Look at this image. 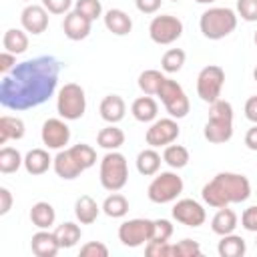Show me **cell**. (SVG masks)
I'll use <instances>...</instances> for the list:
<instances>
[{"label":"cell","mask_w":257,"mask_h":257,"mask_svg":"<svg viewBox=\"0 0 257 257\" xmlns=\"http://www.w3.org/2000/svg\"><path fill=\"white\" fill-rule=\"evenodd\" d=\"M237 16L245 22H257V0H237Z\"/></svg>","instance_id":"cell-41"},{"label":"cell","mask_w":257,"mask_h":257,"mask_svg":"<svg viewBox=\"0 0 257 257\" xmlns=\"http://www.w3.org/2000/svg\"><path fill=\"white\" fill-rule=\"evenodd\" d=\"M173 235V225L167 219H157L153 221V241H169Z\"/></svg>","instance_id":"cell-42"},{"label":"cell","mask_w":257,"mask_h":257,"mask_svg":"<svg viewBox=\"0 0 257 257\" xmlns=\"http://www.w3.org/2000/svg\"><path fill=\"white\" fill-rule=\"evenodd\" d=\"M181 193H183V179L173 171L157 173V177L151 181V185L147 189L149 199L153 203H159V205L175 201Z\"/></svg>","instance_id":"cell-7"},{"label":"cell","mask_w":257,"mask_h":257,"mask_svg":"<svg viewBox=\"0 0 257 257\" xmlns=\"http://www.w3.org/2000/svg\"><path fill=\"white\" fill-rule=\"evenodd\" d=\"M179 124L177 120L171 116V118H159V120H153V124L147 128V145L157 149V147H167L171 143L177 141L179 137Z\"/></svg>","instance_id":"cell-12"},{"label":"cell","mask_w":257,"mask_h":257,"mask_svg":"<svg viewBox=\"0 0 257 257\" xmlns=\"http://www.w3.org/2000/svg\"><path fill=\"white\" fill-rule=\"evenodd\" d=\"M16 54H12V52H8V50H4L2 54H0V72H2V76L4 74H8V72H12L14 68H16Z\"/></svg>","instance_id":"cell-46"},{"label":"cell","mask_w":257,"mask_h":257,"mask_svg":"<svg viewBox=\"0 0 257 257\" xmlns=\"http://www.w3.org/2000/svg\"><path fill=\"white\" fill-rule=\"evenodd\" d=\"M253 78H255V82H257V66H255V70H253Z\"/></svg>","instance_id":"cell-52"},{"label":"cell","mask_w":257,"mask_h":257,"mask_svg":"<svg viewBox=\"0 0 257 257\" xmlns=\"http://www.w3.org/2000/svg\"><path fill=\"white\" fill-rule=\"evenodd\" d=\"M237 12L231 8H223V6H215L209 8L201 14L199 20V28L203 32L205 38L209 40H221L225 36H229L235 28H237Z\"/></svg>","instance_id":"cell-4"},{"label":"cell","mask_w":257,"mask_h":257,"mask_svg":"<svg viewBox=\"0 0 257 257\" xmlns=\"http://www.w3.org/2000/svg\"><path fill=\"white\" fill-rule=\"evenodd\" d=\"M203 135L213 145L231 141V137H233V106H231V102L219 98L209 104V120L205 124Z\"/></svg>","instance_id":"cell-3"},{"label":"cell","mask_w":257,"mask_h":257,"mask_svg":"<svg viewBox=\"0 0 257 257\" xmlns=\"http://www.w3.org/2000/svg\"><path fill=\"white\" fill-rule=\"evenodd\" d=\"M245 116L257 124V94L255 96H249L247 102H245Z\"/></svg>","instance_id":"cell-49"},{"label":"cell","mask_w":257,"mask_h":257,"mask_svg":"<svg viewBox=\"0 0 257 257\" xmlns=\"http://www.w3.org/2000/svg\"><path fill=\"white\" fill-rule=\"evenodd\" d=\"M131 112L139 122H153L159 114V104L151 94H145V96H139L133 100Z\"/></svg>","instance_id":"cell-21"},{"label":"cell","mask_w":257,"mask_h":257,"mask_svg":"<svg viewBox=\"0 0 257 257\" xmlns=\"http://www.w3.org/2000/svg\"><path fill=\"white\" fill-rule=\"evenodd\" d=\"M157 96L161 98V102L167 108L169 116H173V118H185L189 114V108H191L189 98H187L183 86L177 80L165 78V82L161 84Z\"/></svg>","instance_id":"cell-8"},{"label":"cell","mask_w":257,"mask_h":257,"mask_svg":"<svg viewBox=\"0 0 257 257\" xmlns=\"http://www.w3.org/2000/svg\"><path fill=\"white\" fill-rule=\"evenodd\" d=\"M217 251L221 257H243L247 247H245V239L235 235V233H229V235H223L219 245H217Z\"/></svg>","instance_id":"cell-30"},{"label":"cell","mask_w":257,"mask_h":257,"mask_svg":"<svg viewBox=\"0 0 257 257\" xmlns=\"http://www.w3.org/2000/svg\"><path fill=\"white\" fill-rule=\"evenodd\" d=\"M241 225L243 229L251 231V233H257V205L253 207H247L241 215Z\"/></svg>","instance_id":"cell-45"},{"label":"cell","mask_w":257,"mask_h":257,"mask_svg":"<svg viewBox=\"0 0 257 257\" xmlns=\"http://www.w3.org/2000/svg\"><path fill=\"white\" fill-rule=\"evenodd\" d=\"M183 34V22L173 14L155 16L149 24V36L157 44H173Z\"/></svg>","instance_id":"cell-10"},{"label":"cell","mask_w":257,"mask_h":257,"mask_svg":"<svg viewBox=\"0 0 257 257\" xmlns=\"http://www.w3.org/2000/svg\"><path fill=\"white\" fill-rule=\"evenodd\" d=\"M42 6L50 12V14H68L72 0H42Z\"/></svg>","instance_id":"cell-44"},{"label":"cell","mask_w":257,"mask_h":257,"mask_svg":"<svg viewBox=\"0 0 257 257\" xmlns=\"http://www.w3.org/2000/svg\"><path fill=\"white\" fill-rule=\"evenodd\" d=\"M102 211H104L106 217L120 219V217H124V215L128 213V201H126L124 195H120V193L114 191L112 195H108V197L104 199V203H102Z\"/></svg>","instance_id":"cell-33"},{"label":"cell","mask_w":257,"mask_h":257,"mask_svg":"<svg viewBox=\"0 0 257 257\" xmlns=\"http://www.w3.org/2000/svg\"><path fill=\"white\" fill-rule=\"evenodd\" d=\"M165 74L161 70H155V68H149V70H143L139 74V88L145 92V94H157L161 84L165 82Z\"/></svg>","instance_id":"cell-32"},{"label":"cell","mask_w":257,"mask_h":257,"mask_svg":"<svg viewBox=\"0 0 257 257\" xmlns=\"http://www.w3.org/2000/svg\"><path fill=\"white\" fill-rule=\"evenodd\" d=\"M104 26L108 32H112L114 36H126L133 30V20L131 16L120 10V8H110L104 12Z\"/></svg>","instance_id":"cell-19"},{"label":"cell","mask_w":257,"mask_h":257,"mask_svg":"<svg viewBox=\"0 0 257 257\" xmlns=\"http://www.w3.org/2000/svg\"><path fill=\"white\" fill-rule=\"evenodd\" d=\"M173 219L187 227H201L207 219V213L201 203L195 199H181L173 207Z\"/></svg>","instance_id":"cell-14"},{"label":"cell","mask_w":257,"mask_h":257,"mask_svg":"<svg viewBox=\"0 0 257 257\" xmlns=\"http://www.w3.org/2000/svg\"><path fill=\"white\" fill-rule=\"evenodd\" d=\"M100 209L102 207H98L96 201L90 195H80L76 199V203H74V215H76L78 223H82V225L94 223L96 217H98V213H100Z\"/></svg>","instance_id":"cell-24"},{"label":"cell","mask_w":257,"mask_h":257,"mask_svg":"<svg viewBox=\"0 0 257 257\" xmlns=\"http://www.w3.org/2000/svg\"><path fill=\"white\" fill-rule=\"evenodd\" d=\"M40 137H42V143L46 145V149L60 151L70 141V128L64 122V118H48L42 124Z\"/></svg>","instance_id":"cell-13"},{"label":"cell","mask_w":257,"mask_h":257,"mask_svg":"<svg viewBox=\"0 0 257 257\" xmlns=\"http://www.w3.org/2000/svg\"><path fill=\"white\" fill-rule=\"evenodd\" d=\"M145 255L147 257H173V245L169 241H149L145 245Z\"/></svg>","instance_id":"cell-40"},{"label":"cell","mask_w":257,"mask_h":257,"mask_svg":"<svg viewBox=\"0 0 257 257\" xmlns=\"http://www.w3.org/2000/svg\"><path fill=\"white\" fill-rule=\"evenodd\" d=\"M171 2H179V0H171Z\"/></svg>","instance_id":"cell-54"},{"label":"cell","mask_w":257,"mask_h":257,"mask_svg":"<svg viewBox=\"0 0 257 257\" xmlns=\"http://www.w3.org/2000/svg\"><path fill=\"white\" fill-rule=\"evenodd\" d=\"M52 167H54V173H56L60 179H64V181H72V179H76V177L82 173V167L74 161V157L70 155L68 149L58 151V155H56L54 161H52Z\"/></svg>","instance_id":"cell-20"},{"label":"cell","mask_w":257,"mask_h":257,"mask_svg":"<svg viewBox=\"0 0 257 257\" xmlns=\"http://www.w3.org/2000/svg\"><path fill=\"white\" fill-rule=\"evenodd\" d=\"M185 58H187L185 50H181V48H169V50L163 54V58H161V68H163V72H167V74L179 72V70L183 68V64H185Z\"/></svg>","instance_id":"cell-36"},{"label":"cell","mask_w":257,"mask_h":257,"mask_svg":"<svg viewBox=\"0 0 257 257\" xmlns=\"http://www.w3.org/2000/svg\"><path fill=\"white\" fill-rule=\"evenodd\" d=\"M82 257H108V247L100 241H88L80 247Z\"/></svg>","instance_id":"cell-43"},{"label":"cell","mask_w":257,"mask_h":257,"mask_svg":"<svg viewBox=\"0 0 257 257\" xmlns=\"http://www.w3.org/2000/svg\"><path fill=\"white\" fill-rule=\"evenodd\" d=\"M195 2H199V4H213L215 0H195Z\"/></svg>","instance_id":"cell-51"},{"label":"cell","mask_w":257,"mask_h":257,"mask_svg":"<svg viewBox=\"0 0 257 257\" xmlns=\"http://www.w3.org/2000/svg\"><path fill=\"white\" fill-rule=\"evenodd\" d=\"M225 84V70L217 64H209L205 68H201L199 76H197V94L201 100L205 102H215L221 96Z\"/></svg>","instance_id":"cell-9"},{"label":"cell","mask_w":257,"mask_h":257,"mask_svg":"<svg viewBox=\"0 0 257 257\" xmlns=\"http://www.w3.org/2000/svg\"><path fill=\"white\" fill-rule=\"evenodd\" d=\"M56 110L64 120H78L86 110L84 88L76 82H66L56 96Z\"/></svg>","instance_id":"cell-6"},{"label":"cell","mask_w":257,"mask_h":257,"mask_svg":"<svg viewBox=\"0 0 257 257\" xmlns=\"http://www.w3.org/2000/svg\"><path fill=\"white\" fill-rule=\"evenodd\" d=\"M98 112H100L102 120H106L108 124H116V122H120V120L124 118L126 104H124L122 96H118V94H106V96L100 100Z\"/></svg>","instance_id":"cell-18"},{"label":"cell","mask_w":257,"mask_h":257,"mask_svg":"<svg viewBox=\"0 0 257 257\" xmlns=\"http://www.w3.org/2000/svg\"><path fill=\"white\" fill-rule=\"evenodd\" d=\"M90 28H92V20H88L86 16H82L76 10H72L64 16L62 30L68 40H84L90 34Z\"/></svg>","instance_id":"cell-16"},{"label":"cell","mask_w":257,"mask_h":257,"mask_svg":"<svg viewBox=\"0 0 257 257\" xmlns=\"http://www.w3.org/2000/svg\"><path fill=\"white\" fill-rule=\"evenodd\" d=\"M163 161L171 169H183L189 165V151L183 145H167L163 151Z\"/></svg>","instance_id":"cell-34"},{"label":"cell","mask_w":257,"mask_h":257,"mask_svg":"<svg viewBox=\"0 0 257 257\" xmlns=\"http://www.w3.org/2000/svg\"><path fill=\"white\" fill-rule=\"evenodd\" d=\"M24 2H30V0H24Z\"/></svg>","instance_id":"cell-55"},{"label":"cell","mask_w":257,"mask_h":257,"mask_svg":"<svg viewBox=\"0 0 257 257\" xmlns=\"http://www.w3.org/2000/svg\"><path fill=\"white\" fill-rule=\"evenodd\" d=\"M12 209V193L6 187H0V215H6Z\"/></svg>","instance_id":"cell-48"},{"label":"cell","mask_w":257,"mask_h":257,"mask_svg":"<svg viewBox=\"0 0 257 257\" xmlns=\"http://www.w3.org/2000/svg\"><path fill=\"white\" fill-rule=\"evenodd\" d=\"M68 151H70V155L74 157V161L82 167V171L90 169V167L96 163V151H94L90 145H86V143H78V145L70 147Z\"/></svg>","instance_id":"cell-37"},{"label":"cell","mask_w":257,"mask_h":257,"mask_svg":"<svg viewBox=\"0 0 257 257\" xmlns=\"http://www.w3.org/2000/svg\"><path fill=\"white\" fill-rule=\"evenodd\" d=\"M74 10L80 12L82 16H86L88 20H96L102 14V4H100V0H76Z\"/></svg>","instance_id":"cell-39"},{"label":"cell","mask_w":257,"mask_h":257,"mask_svg":"<svg viewBox=\"0 0 257 257\" xmlns=\"http://www.w3.org/2000/svg\"><path fill=\"white\" fill-rule=\"evenodd\" d=\"M54 235H56V239L60 243V249H70L80 241L82 231H80V227L76 223L66 221V223H62V225H58L54 229Z\"/></svg>","instance_id":"cell-31"},{"label":"cell","mask_w":257,"mask_h":257,"mask_svg":"<svg viewBox=\"0 0 257 257\" xmlns=\"http://www.w3.org/2000/svg\"><path fill=\"white\" fill-rule=\"evenodd\" d=\"M22 165H24V159L18 153V149H12V147L0 149V173H4V175L16 173Z\"/></svg>","instance_id":"cell-35"},{"label":"cell","mask_w":257,"mask_h":257,"mask_svg":"<svg viewBox=\"0 0 257 257\" xmlns=\"http://www.w3.org/2000/svg\"><path fill=\"white\" fill-rule=\"evenodd\" d=\"M54 159H50L46 149H32L24 157V169L28 175H44Z\"/></svg>","instance_id":"cell-22"},{"label":"cell","mask_w":257,"mask_h":257,"mask_svg":"<svg viewBox=\"0 0 257 257\" xmlns=\"http://www.w3.org/2000/svg\"><path fill=\"white\" fill-rule=\"evenodd\" d=\"M54 219H56V213H54V207L46 201H38L32 205L30 209V221L34 227L38 229H50L54 225Z\"/></svg>","instance_id":"cell-27"},{"label":"cell","mask_w":257,"mask_h":257,"mask_svg":"<svg viewBox=\"0 0 257 257\" xmlns=\"http://www.w3.org/2000/svg\"><path fill=\"white\" fill-rule=\"evenodd\" d=\"M153 237V221L151 219H128L118 227V241L124 247H141L147 245Z\"/></svg>","instance_id":"cell-11"},{"label":"cell","mask_w":257,"mask_h":257,"mask_svg":"<svg viewBox=\"0 0 257 257\" xmlns=\"http://www.w3.org/2000/svg\"><path fill=\"white\" fill-rule=\"evenodd\" d=\"M24 120L18 116L2 114L0 116V145H6L8 141H20L24 137Z\"/></svg>","instance_id":"cell-23"},{"label":"cell","mask_w":257,"mask_h":257,"mask_svg":"<svg viewBox=\"0 0 257 257\" xmlns=\"http://www.w3.org/2000/svg\"><path fill=\"white\" fill-rule=\"evenodd\" d=\"M161 155L153 149V147H149V149H143L139 155H137V171L141 173V175H145V177H153V175H157L159 173V169H161Z\"/></svg>","instance_id":"cell-28"},{"label":"cell","mask_w":257,"mask_h":257,"mask_svg":"<svg viewBox=\"0 0 257 257\" xmlns=\"http://www.w3.org/2000/svg\"><path fill=\"white\" fill-rule=\"evenodd\" d=\"M20 24L30 34H42L48 28V10L42 4H28L20 14Z\"/></svg>","instance_id":"cell-15"},{"label":"cell","mask_w":257,"mask_h":257,"mask_svg":"<svg viewBox=\"0 0 257 257\" xmlns=\"http://www.w3.org/2000/svg\"><path fill=\"white\" fill-rule=\"evenodd\" d=\"M201 245L193 239H183L173 245V257H199Z\"/></svg>","instance_id":"cell-38"},{"label":"cell","mask_w":257,"mask_h":257,"mask_svg":"<svg viewBox=\"0 0 257 257\" xmlns=\"http://www.w3.org/2000/svg\"><path fill=\"white\" fill-rule=\"evenodd\" d=\"M2 46L4 50L12 52V54H22L28 50V34L24 28H8L2 36Z\"/></svg>","instance_id":"cell-26"},{"label":"cell","mask_w":257,"mask_h":257,"mask_svg":"<svg viewBox=\"0 0 257 257\" xmlns=\"http://www.w3.org/2000/svg\"><path fill=\"white\" fill-rule=\"evenodd\" d=\"M203 201L209 207L221 209L231 203H243L251 197V183L245 175L239 173H219L215 175L201 191Z\"/></svg>","instance_id":"cell-2"},{"label":"cell","mask_w":257,"mask_h":257,"mask_svg":"<svg viewBox=\"0 0 257 257\" xmlns=\"http://www.w3.org/2000/svg\"><path fill=\"white\" fill-rule=\"evenodd\" d=\"M58 74L60 62L50 54L18 62L12 72L2 76L0 104L8 110H28L44 104L56 90Z\"/></svg>","instance_id":"cell-1"},{"label":"cell","mask_w":257,"mask_h":257,"mask_svg":"<svg viewBox=\"0 0 257 257\" xmlns=\"http://www.w3.org/2000/svg\"><path fill=\"white\" fill-rule=\"evenodd\" d=\"M253 40H255V46H257V30H255V36H253Z\"/></svg>","instance_id":"cell-53"},{"label":"cell","mask_w":257,"mask_h":257,"mask_svg":"<svg viewBox=\"0 0 257 257\" xmlns=\"http://www.w3.org/2000/svg\"><path fill=\"white\" fill-rule=\"evenodd\" d=\"M100 185L102 189L114 193L120 191L128 181V165L124 155L118 151H108L100 161Z\"/></svg>","instance_id":"cell-5"},{"label":"cell","mask_w":257,"mask_h":257,"mask_svg":"<svg viewBox=\"0 0 257 257\" xmlns=\"http://www.w3.org/2000/svg\"><path fill=\"white\" fill-rule=\"evenodd\" d=\"M161 2L163 0H135V6L143 14H155L161 8Z\"/></svg>","instance_id":"cell-47"},{"label":"cell","mask_w":257,"mask_h":257,"mask_svg":"<svg viewBox=\"0 0 257 257\" xmlns=\"http://www.w3.org/2000/svg\"><path fill=\"white\" fill-rule=\"evenodd\" d=\"M96 143H98V147H102L106 151H118L124 145V133L118 126L108 124V126H104V128L98 131Z\"/></svg>","instance_id":"cell-29"},{"label":"cell","mask_w":257,"mask_h":257,"mask_svg":"<svg viewBox=\"0 0 257 257\" xmlns=\"http://www.w3.org/2000/svg\"><path fill=\"white\" fill-rule=\"evenodd\" d=\"M245 145H247L249 151H257V124H253L245 133Z\"/></svg>","instance_id":"cell-50"},{"label":"cell","mask_w":257,"mask_h":257,"mask_svg":"<svg viewBox=\"0 0 257 257\" xmlns=\"http://www.w3.org/2000/svg\"><path fill=\"white\" fill-rule=\"evenodd\" d=\"M30 249L36 257H54L60 251V243H58L54 231L50 233L48 229H40L38 233L32 235Z\"/></svg>","instance_id":"cell-17"},{"label":"cell","mask_w":257,"mask_h":257,"mask_svg":"<svg viewBox=\"0 0 257 257\" xmlns=\"http://www.w3.org/2000/svg\"><path fill=\"white\" fill-rule=\"evenodd\" d=\"M235 227H237V213H235L233 209H229V207H221V209L213 215V219H211V229H213V233H217V235H221V237L233 233Z\"/></svg>","instance_id":"cell-25"}]
</instances>
